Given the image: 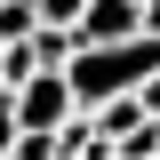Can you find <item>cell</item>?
<instances>
[{"mask_svg":"<svg viewBox=\"0 0 160 160\" xmlns=\"http://www.w3.org/2000/svg\"><path fill=\"white\" fill-rule=\"evenodd\" d=\"M8 112H16V128H56L64 112H80L72 80H64V64H32V72L8 88Z\"/></svg>","mask_w":160,"mask_h":160,"instance_id":"2","label":"cell"},{"mask_svg":"<svg viewBox=\"0 0 160 160\" xmlns=\"http://www.w3.org/2000/svg\"><path fill=\"white\" fill-rule=\"evenodd\" d=\"M32 8H40V24H72L80 16V0H32Z\"/></svg>","mask_w":160,"mask_h":160,"instance_id":"4","label":"cell"},{"mask_svg":"<svg viewBox=\"0 0 160 160\" xmlns=\"http://www.w3.org/2000/svg\"><path fill=\"white\" fill-rule=\"evenodd\" d=\"M136 8H144V32H160V0H136Z\"/></svg>","mask_w":160,"mask_h":160,"instance_id":"5","label":"cell"},{"mask_svg":"<svg viewBox=\"0 0 160 160\" xmlns=\"http://www.w3.org/2000/svg\"><path fill=\"white\" fill-rule=\"evenodd\" d=\"M72 32L80 40H128V32H144V8L136 0H80Z\"/></svg>","mask_w":160,"mask_h":160,"instance_id":"3","label":"cell"},{"mask_svg":"<svg viewBox=\"0 0 160 160\" xmlns=\"http://www.w3.org/2000/svg\"><path fill=\"white\" fill-rule=\"evenodd\" d=\"M152 64H160V32H128V40H80L72 56H64V80H72L80 112H88V104L120 96V88H136Z\"/></svg>","mask_w":160,"mask_h":160,"instance_id":"1","label":"cell"}]
</instances>
